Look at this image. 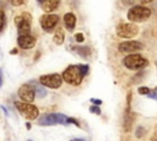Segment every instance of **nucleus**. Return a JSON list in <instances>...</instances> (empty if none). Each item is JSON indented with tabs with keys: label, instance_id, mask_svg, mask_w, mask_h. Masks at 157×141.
Returning a JSON list of instances; mask_svg holds the SVG:
<instances>
[{
	"label": "nucleus",
	"instance_id": "obj_1",
	"mask_svg": "<svg viewBox=\"0 0 157 141\" xmlns=\"http://www.w3.org/2000/svg\"><path fill=\"white\" fill-rule=\"evenodd\" d=\"M150 16H151V9L142 6V5H135V6L130 7L128 11V15H126L128 20L134 23L145 22L150 18Z\"/></svg>",
	"mask_w": 157,
	"mask_h": 141
},
{
	"label": "nucleus",
	"instance_id": "obj_2",
	"mask_svg": "<svg viewBox=\"0 0 157 141\" xmlns=\"http://www.w3.org/2000/svg\"><path fill=\"white\" fill-rule=\"evenodd\" d=\"M123 64L126 69L137 71V70H142L146 66H148V60L146 58H144L141 54L131 53V54H128L123 59Z\"/></svg>",
	"mask_w": 157,
	"mask_h": 141
},
{
	"label": "nucleus",
	"instance_id": "obj_3",
	"mask_svg": "<svg viewBox=\"0 0 157 141\" xmlns=\"http://www.w3.org/2000/svg\"><path fill=\"white\" fill-rule=\"evenodd\" d=\"M61 77H63V80H64L66 83L72 85V86H78V85L82 82V78H83L85 76H83V74L81 72L78 65H70V66H67V67L63 71Z\"/></svg>",
	"mask_w": 157,
	"mask_h": 141
},
{
	"label": "nucleus",
	"instance_id": "obj_4",
	"mask_svg": "<svg viewBox=\"0 0 157 141\" xmlns=\"http://www.w3.org/2000/svg\"><path fill=\"white\" fill-rule=\"evenodd\" d=\"M15 107L16 109L28 120H34L38 118L39 115V110L36 105H33L32 103H28V102H20V101H16L15 102Z\"/></svg>",
	"mask_w": 157,
	"mask_h": 141
},
{
	"label": "nucleus",
	"instance_id": "obj_5",
	"mask_svg": "<svg viewBox=\"0 0 157 141\" xmlns=\"http://www.w3.org/2000/svg\"><path fill=\"white\" fill-rule=\"evenodd\" d=\"M38 124L40 126H52L55 124H67V116L61 113H50L39 116Z\"/></svg>",
	"mask_w": 157,
	"mask_h": 141
},
{
	"label": "nucleus",
	"instance_id": "obj_6",
	"mask_svg": "<svg viewBox=\"0 0 157 141\" xmlns=\"http://www.w3.org/2000/svg\"><path fill=\"white\" fill-rule=\"evenodd\" d=\"M31 21H32V17L28 12H22L21 15L16 16L15 23L17 26L18 36L29 34V32H31Z\"/></svg>",
	"mask_w": 157,
	"mask_h": 141
},
{
	"label": "nucleus",
	"instance_id": "obj_7",
	"mask_svg": "<svg viewBox=\"0 0 157 141\" xmlns=\"http://www.w3.org/2000/svg\"><path fill=\"white\" fill-rule=\"evenodd\" d=\"M117 36L120 38H125V39H130L137 36L139 33V27L134 23V22H129V23H119L117 26Z\"/></svg>",
	"mask_w": 157,
	"mask_h": 141
},
{
	"label": "nucleus",
	"instance_id": "obj_8",
	"mask_svg": "<svg viewBox=\"0 0 157 141\" xmlns=\"http://www.w3.org/2000/svg\"><path fill=\"white\" fill-rule=\"evenodd\" d=\"M39 83L44 87L55 90L59 88L63 83V77L60 74H48V75H42L39 76Z\"/></svg>",
	"mask_w": 157,
	"mask_h": 141
},
{
	"label": "nucleus",
	"instance_id": "obj_9",
	"mask_svg": "<svg viewBox=\"0 0 157 141\" xmlns=\"http://www.w3.org/2000/svg\"><path fill=\"white\" fill-rule=\"evenodd\" d=\"M59 23V16L58 15H53V13H47L43 15L40 17V26L43 28L44 32H53L55 29V27Z\"/></svg>",
	"mask_w": 157,
	"mask_h": 141
},
{
	"label": "nucleus",
	"instance_id": "obj_10",
	"mask_svg": "<svg viewBox=\"0 0 157 141\" xmlns=\"http://www.w3.org/2000/svg\"><path fill=\"white\" fill-rule=\"evenodd\" d=\"M144 49V44L141 42L137 40H126L123 42L118 45V50L120 53H125V54H131V53H136Z\"/></svg>",
	"mask_w": 157,
	"mask_h": 141
},
{
	"label": "nucleus",
	"instance_id": "obj_11",
	"mask_svg": "<svg viewBox=\"0 0 157 141\" xmlns=\"http://www.w3.org/2000/svg\"><path fill=\"white\" fill-rule=\"evenodd\" d=\"M17 93H18L20 99H21V101H23V102L32 103V102L34 101V98H36L34 87H33L32 85H29V83H23V85L18 88Z\"/></svg>",
	"mask_w": 157,
	"mask_h": 141
},
{
	"label": "nucleus",
	"instance_id": "obj_12",
	"mask_svg": "<svg viewBox=\"0 0 157 141\" xmlns=\"http://www.w3.org/2000/svg\"><path fill=\"white\" fill-rule=\"evenodd\" d=\"M17 44L22 49H32L36 45V38L31 34H25V36H18L17 38Z\"/></svg>",
	"mask_w": 157,
	"mask_h": 141
},
{
	"label": "nucleus",
	"instance_id": "obj_13",
	"mask_svg": "<svg viewBox=\"0 0 157 141\" xmlns=\"http://www.w3.org/2000/svg\"><path fill=\"white\" fill-rule=\"evenodd\" d=\"M134 120H135V113H132L131 109H125L124 119H123V130L125 132H129L131 130Z\"/></svg>",
	"mask_w": 157,
	"mask_h": 141
},
{
	"label": "nucleus",
	"instance_id": "obj_14",
	"mask_svg": "<svg viewBox=\"0 0 157 141\" xmlns=\"http://www.w3.org/2000/svg\"><path fill=\"white\" fill-rule=\"evenodd\" d=\"M64 25H65L67 31L72 32L74 28H75V25H76V16H75V13H72V12L65 13L64 15Z\"/></svg>",
	"mask_w": 157,
	"mask_h": 141
},
{
	"label": "nucleus",
	"instance_id": "obj_15",
	"mask_svg": "<svg viewBox=\"0 0 157 141\" xmlns=\"http://www.w3.org/2000/svg\"><path fill=\"white\" fill-rule=\"evenodd\" d=\"M59 4H60V0H43V2L40 4V6H42V10L43 11L50 13L52 11H54V10L58 9Z\"/></svg>",
	"mask_w": 157,
	"mask_h": 141
},
{
	"label": "nucleus",
	"instance_id": "obj_16",
	"mask_svg": "<svg viewBox=\"0 0 157 141\" xmlns=\"http://www.w3.org/2000/svg\"><path fill=\"white\" fill-rule=\"evenodd\" d=\"M72 50L76 51L80 56H82V58H85V59L90 58V55H91V48L87 47V45H81V47L77 45V47H72Z\"/></svg>",
	"mask_w": 157,
	"mask_h": 141
},
{
	"label": "nucleus",
	"instance_id": "obj_17",
	"mask_svg": "<svg viewBox=\"0 0 157 141\" xmlns=\"http://www.w3.org/2000/svg\"><path fill=\"white\" fill-rule=\"evenodd\" d=\"M64 39H65V34H64V31L61 27H59L55 33H54V37H53V42L56 44V45H60L64 43Z\"/></svg>",
	"mask_w": 157,
	"mask_h": 141
},
{
	"label": "nucleus",
	"instance_id": "obj_18",
	"mask_svg": "<svg viewBox=\"0 0 157 141\" xmlns=\"http://www.w3.org/2000/svg\"><path fill=\"white\" fill-rule=\"evenodd\" d=\"M34 92H36V96H38L40 98H43V97L47 96V91L43 88V86H36L34 87Z\"/></svg>",
	"mask_w": 157,
	"mask_h": 141
},
{
	"label": "nucleus",
	"instance_id": "obj_19",
	"mask_svg": "<svg viewBox=\"0 0 157 141\" xmlns=\"http://www.w3.org/2000/svg\"><path fill=\"white\" fill-rule=\"evenodd\" d=\"M5 26H6V16H5V12L0 10V32L4 31Z\"/></svg>",
	"mask_w": 157,
	"mask_h": 141
},
{
	"label": "nucleus",
	"instance_id": "obj_20",
	"mask_svg": "<svg viewBox=\"0 0 157 141\" xmlns=\"http://www.w3.org/2000/svg\"><path fill=\"white\" fill-rule=\"evenodd\" d=\"M137 92H139L140 94H142V96H147V94L151 93V90H150L148 87H146V86H141V87L137 88Z\"/></svg>",
	"mask_w": 157,
	"mask_h": 141
},
{
	"label": "nucleus",
	"instance_id": "obj_21",
	"mask_svg": "<svg viewBox=\"0 0 157 141\" xmlns=\"http://www.w3.org/2000/svg\"><path fill=\"white\" fill-rule=\"evenodd\" d=\"M78 66H80V70L83 74V76H86L88 74V71H90V66L86 65V64H78Z\"/></svg>",
	"mask_w": 157,
	"mask_h": 141
},
{
	"label": "nucleus",
	"instance_id": "obj_22",
	"mask_svg": "<svg viewBox=\"0 0 157 141\" xmlns=\"http://www.w3.org/2000/svg\"><path fill=\"white\" fill-rule=\"evenodd\" d=\"M145 134V129L142 126H137L136 131H135V136L136 137H142V135Z\"/></svg>",
	"mask_w": 157,
	"mask_h": 141
},
{
	"label": "nucleus",
	"instance_id": "obj_23",
	"mask_svg": "<svg viewBox=\"0 0 157 141\" xmlns=\"http://www.w3.org/2000/svg\"><path fill=\"white\" fill-rule=\"evenodd\" d=\"M90 112H91V113H94V114H97V115H99V114H101V109H99V107H98V105H96V104L90 107Z\"/></svg>",
	"mask_w": 157,
	"mask_h": 141
},
{
	"label": "nucleus",
	"instance_id": "obj_24",
	"mask_svg": "<svg viewBox=\"0 0 157 141\" xmlns=\"http://www.w3.org/2000/svg\"><path fill=\"white\" fill-rule=\"evenodd\" d=\"M75 40H76L77 43H82V42L85 40L83 34H82V33H76V34H75Z\"/></svg>",
	"mask_w": 157,
	"mask_h": 141
},
{
	"label": "nucleus",
	"instance_id": "obj_25",
	"mask_svg": "<svg viewBox=\"0 0 157 141\" xmlns=\"http://www.w3.org/2000/svg\"><path fill=\"white\" fill-rule=\"evenodd\" d=\"M67 124H74L75 126H77V128H81V125H80V123L75 119V118H67Z\"/></svg>",
	"mask_w": 157,
	"mask_h": 141
},
{
	"label": "nucleus",
	"instance_id": "obj_26",
	"mask_svg": "<svg viewBox=\"0 0 157 141\" xmlns=\"http://www.w3.org/2000/svg\"><path fill=\"white\" fill-rule=\"evenodd\" d=\"M131 105V92H128V97H126V109H130Z\"/></svg>",
	"mask_w": 157,
	"mask_h": 141
},
{
	"label": "nucleus",
	"instance_id": "obj_27",
	"mask_svg": "<svg viewBox=\"0 0 157 141\" xmlns=\"http://www.w3.org/2000/svg\"><path fill=\"white\" fill-rule=\"evenodd\" d=\"M13 6H21L25 4V0H10Z\"/></svg>",
	"mask_w": 157,
	"mask_h": 141
},
{
	"label": "nucleus",
	"instance_id": "obj_28",
	"mask_svg": "<svg viewBox=\"0 0 157 141\" xmlns=\"http://www.w3.org/2000/svg\"><path fill=\"white\" fill-rule=\"evenodd\" d=\"M121 2L125 6H132V4L135 2V0H121Z\"/></svg>",
	"mask_w": 157,
	"mask_h": 141
},
{
	"label": "nucleus",
	"instance_id": "obj_29",
	"mask_svg": "<svg viewBox=\"0 0 157 141\" xmlns=\"http://www.w3.org/2000/svg\"><path fill=\"white\" fill-rule=\"evenodd\" d=\"M91 103H93L96 105H99V104H102V101L101 99H97V98H91Z\"/></svg>",
	"mask_w": 157,
	"mask_h": 141
},
{
	"label": "nucleus",
	"instance_id": "obj_30",
	"mask_svg": "<svg viewBox=\"0 0 157 141\" xmlns=\"http://www.w3.org/2000/svg\"><path fill=\"white\" fill-rule=\"evenodd\" d=\"M151 141H157V125H156V130H155V132H153V135H152Z\"/></svg>",
	"mask_w": 157,
	"mask_h": 141
},
{
	"label": "nucleus",
	"instance_id": "obj_31",
	"mask_svg": "<svg viewBox=\"0 0 157 141\" xmlns=\"http://www.w3.org/2000/svg\"><path fill=\"white\" fill-rule=\"evenodd\" d=\"M9 1H10V0H0V6H1V7H4Z\"/></svg>",
	"mask_w": 157,
	"mask_h": 141
},
{
	"label": "nucleus",
	"instance_id": "obj_32",
	"mask_svg": "<svg viewBox=\"0 0 157 141\" xmlns=\"http://www.w3.org/2000/svg\"><path fill=\"white\" fill-rule=\"evenodd\" d=\"M140 1V4H142V5H145V4H150L152 0H139Z\"/></svg>",
	"mask_w": 157,
	"mask_h": 141
},
{
	"label": "nucleus",
	"instance_id": "obj_33",
	"mask_svg": "<svg viewBox=\"0 0 157 141\" xmlns=\"http://www.w3.org/2000/svg\"><path fill=\"white\" fill-rule=\"evenodd\" d=\"M39 55H40V53H39V51H37V53H36V58H34V61H37V60H38V56H39Z\"/></svg>",
	"mask_w": 157,
	"mask_h": 141
},
{
	"label": "nucleus",
	"instance_id": "obj_34",
	"mask_svg": "<svg viewBox=\"0 0 157 141\" xmlns=\"http://www.w3.org/2000/svg\"><path fill=\"white\" fill-rule=\"evenodd\" d=\"M31 128H32V125H31L29 123H27V124H26V129H27V130H29Z\"/></svg>",
	"mask_w": 157,
	"mask_h": 141
},
{
	"label": "nucleus",
	"instance_id": "obj_35",
	"mask_svg": "<svg viewBox=\"0 0 157 141\" xmlns=\"http://www.w3.org/2000/svg\"><path fill=\"white\" fill-rule=\"evenodd\" d=\"M2 85V75H1V71H0V87Z\"/></svg>",
	"mask_w": 157,
	"mask_h": 141
},
{
	"label": "nucleus",
	"instance_id": "obj_36",
	"mask_svg": "<svg viewBox=\"0 0 157 141\" xmlns=\"http://www.w3.org/2000/svg\"><path fill=\"white\" fill-rule=\"evenodd\" d=\"M10 53H11V54H16V53H17V49L15 48V49H12V50H11Z\"/></svg>",
	"mask_w": 157,
	"mask_h": 141
},
{
	"label": "nucleus",
	"instance_id": "obj_37",
	"mask_svg": "<svg viewBox=\"0 0 157 141\" xmlns=\"http://www.w3.org/2000/svg\"><path fill=\"white\" fill-rule=\"evenodd\" d=\"M1 108H2V110H4V112H5V114H6V115H7V110H6V108H5V107H1Z\"/></svg>",
	"mask_w": 157,
	"mask_h": 141
},
{
	"label": "nucleus",
	"instance_id": "obj_38",
	"mask_svg": "<svg viewBox=\"0 0 157 141\" xmlns=\"http://www.w3.org/2000/svg\"><path fill=\"white\" fill-rule=\"evenodd\" d=\"M76 141H86V140H82V139H76Z\"/></svg>",
	"mask_w": 157,
	"mask_h": 141
},
{
	"label": "nucleus",
	"instance_id": "obj_39",
	"mask_svg": "<svg viewBox=\"0 0 157 141\" xmlns=\"http://www.w3.org/2000/svg\"><path fill=\"white\" fill-rule=\"evenodd\" d=\"M37 2H39V4H42V2H43V0H37Z\"/></svg>",
	"mask_w": 157,
	"mask_h": 141
},
{
	"label": "nucleus",
	"instance_id": "obj_40",
	"mask_svg": "<svg viewBox=\"0 0 157 141\" xmlns=\"http://www.w3.org/2000/svg\"><path fill=\"white\" fill-rule=\"evenodd\" d=\"M71 141H76V140H71Z\"/></svg>",
	"mask_w": 157,
	"mask_h": 141
},
{
	"label": "nucleus",
	"instance_id": "obj_41",
	"mask_svg": "<svg viewBox=\"0 0 157 141\" xmlns=\"http://www.w3.org/2000/svg\"><path fill=\"white\" fill-rule=\"evenodd\" d=\"M28 141H32V140H28Z\"/></svg>",
	"mask_w": 157,
	"mask_h": 141
}]
</instances>
